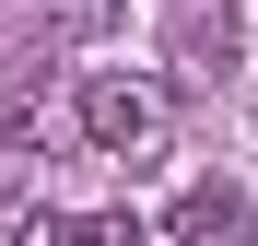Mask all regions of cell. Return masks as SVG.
Here are the masks:
<instances>
[{
  "label": "cell",
  "instance_id": "6da1fadb",
  "mask_svg": "<svg viewBox=\"0 0 258 246\" xmlns=\"http://www.w3.org/2000/svg\"><path fill=\"white\" fill-rule=\"evenodd\" d=\"M71 117H82V141H94L106 164H153L164 141H176V82H153V70H94L71 94Z\"/></svg>",
  "mask_w": 258,
  "mask_h": 246
},
{
  "label": "cell",
  "instance_id": "7a4b0ae2",
  "mask_svg": "<svg viewBox=\"0 0 258 246\" xmlns=\"http://www.w3.org/2000/svg\"><path fill=\"white\" fill-rule=\"evenodd\" d=\"M153 246H258V199L223 188V176H200V188H176V211L153 223Z\"/></svg>",
  "mask_w": 258,
  "mask_h": 246
},
{
  "label": "cell",
  "instance_id": "3957f363",
  "mask_svg": "<svg viewBox=\"0 0 258 246\" xmlns=\"http://www.w3.org/2000/svg\"><path fill=\"white\" fill-rule=\"evenodd\" d=\"M71 246H153L141 211H71Z\"/></svg>",
  "mask_w": 258,
  "mask_h": 246
},
{
  "label": "cell",
  "instance_id": "277c9868",
  "mask_svg": "<svg viewBox=\"0 0 258 246\" xmlns=\"http://www.w3.org/2000/svg\"><path fill=\"white\" fill-rule=\"evenodd\" d=\"M35 12H47V35H71V47H82V35L117 24V0H35Z\"/></svg>",
  "mask_w": 258,
  "mask_h": 246
},
{
  "label": "cell",
  "instance_id": "5b68a950",
  "mask_svg": "<svg viewBox=\"0 0 258 246\" xmlns=\"http://www.w3.org/2000/svg\"><path fill=\"white\" fill-rule=\"evenodd\" d=\"M246 47H258V12H246Z\"/></svg>",
  "mask_w": 258,
  "mask_h": 246
}]
</instances>
